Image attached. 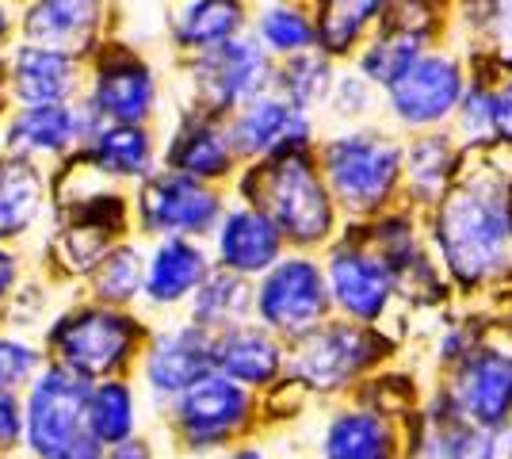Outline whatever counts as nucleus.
<instances>
[{
	"instance_id": "1",
	"label": "nucleus",
	"mask_w": 512,
	"mask_h": 459,
	"mask_svg": "<svg viewBox=\"0 0 512 459\" xmlns=\"http://www.w3.org/2000/svg\"><path fill=\"white\" fill-rule=\"evenodd\" d=\"M440 245L467 284L490 280L512 261V199L490 176L463 180L440 211Z\"/></svg>"
},
{
	"instance_id": "2",
	"label": "nucleus",
	"mask_w": 512,
	"mask_h": 459,
	"mask_svg": "<svg viewBox=\"0 0 512 459\" xmlns=\"http://www.w3.org/2000/svg\"><path fill=\"white\" fill-rule=\"evenodd\" d=\"M249 184H256L264 215L276 222L287 238L310 245L329 234L333 207H329L318 169L310 165V157L302 150L276 153L268 165L256 169Z\"/></svg>"
},
{
	"instance_id": "3",
	"label": "nucleus",
	"mask_w": 512,
	"mask_h": 459,
	"mask_svg": "<svg viewBox=\"0 0 512 459\" xmlns=\"http://www.w3.org/2000/svg\"><path fill=\"white\" fill-rule=\"evenodd\" d=\"M402 173V153L383 134H344L325 146V176L344 207L375 211Z\"/></svg>"
},
{
	"instance_id": "4",
	"label": "nucleus",
	"mask_w": 512,
	"mask_h": 459,
	"mask_svg": "<svg viewBox=\"0 0 512 459\" xmlns=\"http://www.w3.org/2000/svg\"><path fill=\"white\" fill-rule=\"evenodd\" d=\"M85 375L73 368H50L39 375L27 398V444L39 459H58L65 448H73L85 437L88 414Z\"/></svg>"
},
{
	"instance_id": "5",
	"label": "nucleus",
	"mask_w": 512,
	"mask_h": 459,
	"mask_svg": "<svg viewBox=\"0 0 512 459\" xmlns=\"http://www.w3.org/2000/svg\"><path fill=\"white\" fill-rule=\"evenodd\" d=\"M138 341V326L115 310H81L69 314L62 326L50 333V345L58 349L65 368L81 375H107L127 364Z\"/></svg>"
},
{
	"instance_id": "6",
	"label": "nucleus",
	"mask_w": 512,
	"mask_h": 459,
	"mask_svg": "<svg viewBox=\"0 0 512 459\" xmlns=\"http://www.w3.org/2000/svg\"><path fill=\"white\" fill-rule=\"evenodd\" d=\"M463 66L451 54H421L390 85V108L406 127H436L463 104Z\"/></svg>"
},
{
	"instance_id": "7",
	"label": "nucleus",
	"mask_w": 512,
	"mask_h": 459,
	"mask_svg": "<svg viewBox=\"0 0 512 459\" xmlns=\"http://www.w3.org/2000/svg\"><path fill=\"white\" fill-rule=\"evenodd\" d=\"M260 318L272 329L283 333H306L318 326V318L329 306L325 295V276L318 264L310 261H283L268 272V280L260 284L256 295Z\"/></svg>"
},
{
	"instance_id": "8",
	"label": "nucleus",
	"mask_w": 512,
	"mask_h": 459,
	"mask_svg": "<svg viewBox=\"0 0 512 459\" xmlns=\"http://www.w3.org/2000/svg\"><path fill=\"white\" fill-rule=\"evenodd\" d=\"M375 356H379V341L371 333L356 326H329L302 341L291 372L299 375L302 383L329 391V387H341L344 379L360 375Z\"/></svg>"
},
{
	"instance_id": "9",
	"label": "nucleus",
	"mask_w": 512,
	"mask_h": 459,
	"mask_svg": "<svg viewBox=\"0 0 512 459\" xmlns=\"http://www.w3.org/2000/svg\"><path fill=\"white\" fill-rule=\"evenodd\" d=\"M249 414V394L230 375H203L195 387L180 394V429L195 448H211L218 440H226Z\"/></svg>"
},
{
	"instance_id": "10",
	"label": "nucleus",
	"mask_w": 512,
	"mask_h": 459,
	"mask_svg": "<svg viewBox=\"0 0 512 459\" xmlns=\"http://www.w3.org/2000/svg\"><path fill=\"white\" fill-rule=\"evenodd\" d=\"M455 402L470 425L493 429L512 414V356L497 349H474L455 375Z\"/></svg>"
},
{
	"instance_id": "11",
	"label": "nucleus",
	"mask_w": 512,
	"mask_h": 459,
	"mask_svg": "<svg viewBox=\"0 0 512 459\" xmlns=\"http://www.w3.org/2000/svg\"><path fill=\"white\" fill-rule=\"evenodd\" d=\"M218 219V199L195 176L153 180L142 196V222L157 234H199Z\"/></svg>"
},
{
	"instance_id": "12",
	"label": "nucleus",
	"mask_w": 512,
	"mask_h": 459,
	"mask_svg": "<svg viewBox=\"0 0 512 459\" xmlns=\"http://www.w3.org/2000/svg\"><path fill=\"white\" fill-rule=\"evenodd\" d=\"M268 81V58L253 43H230L211 46V54L199 62V88L214 108H230L256 96Z\"/></svg>"
},
{
	"instance_id": "13",
	"label": "nucleus",
	"mask_w": 512,
	"mask_h": 459,
	"mask_svg": "<svg viewBox=\"0 0 512 459\" xmlns=\"http://www.w3.org/2000/svg\"><path fill=\"white\" fill-rule=\"evenodd\" d=\"M390 280H394V268L386 261L367 257V253L341 249V253L329 261V287H333L337 303H341L352 318H360V322H375L386 310Z\"/></svg>"
},
{
	"instance_id": "14",
	"label": "nucleus",
	"mask_w": 512,
	"mask_h": 459,
	"mask_svg": "<svg viewBox=\"0 0 512 459\" xmlns=\"http://www.w3.org/2000/svg\"><path fill=\"white\" fill-rule=\"evenodd\" d=\"M214 368V341H207L203 326L199 329H176L169 337L157 341V349L146 360V375H150L157 394H184L195 387L203 375Z\"/></svg>"
},
{
	"instance_id": "15",
	"label": "nucleus",
	"mask_w": 512,
	"mask_h": 459,
	"mask_svg": "<svg viewBox=\"0 0 512 459\" xmlns=\"http://www.w3.org/2000/svg\"><path fill=\"white\" fill-rule=\"evenodd\" d=\"M306 115L291 100H253L234 123V146L241 153H291L306 146Z\"/></svg>"
},
{
	"instance_id": "16",
	"label": "nucleus",
	"mask_w": 512,
	"mask_h": 459,
	"mask_svg": "<svg viewBox=\"0 0 512 459\" xmlns=\"http://www.w3.org/2000/svg\"><path fill=\"white\" fill-rule=\"evenodd\" d=\"M218 257L230 272H264L279 257V226L264 211H234L222 222Z\"/></svg>"
},
{
	"instance_id": "17",
	"label": "nucleus",
	"mask_w": 512,
	"mask_h": 459,
	"mask_svg": "<svg viewBox=\"0 0 512 459\" xmlns=\"http://www.w3.org/2000/svg\"><path fill=\"white\" fill-rule=\"evenodd\" d=\"M100 20V0H39L27 16V35L46 50H81Z\"/></svg>"
},
{
	"instance_id": "18",
	"label": "nucleus",
	"mask_w": 512,
	"mask_h": 459,
	"mask_svg": "<svg viewBox=\"0 0 512 459\" xmlns=\"http://www.w3.org/2000/svg\"><path fill=\"white\" fill-rule=\"evenodd\" d=\"M153 104V77L150 69L134 58H111L100 66L96 77V108L111 115L115 123L142 119Z\"/></svg>"
},
{
	"instance_id": "19",
	"label": "nucleus",
	"mask_w": 512,
	"mask_h": 459,
	"mask_svg": "<svg viewBox=\"0 0 512 459\" xmlns=\"http://www.w3.org/2000/svg\"><path fill=\"white\" fill-rule=\"evenodd\" d=\"M214 368L237 383H268L279 372V349L260 329H230L214 341Z\"/></svg>"
},
{
	"instance_id": "20",
	"label": "nucleus",
	"mask_w": 512,
	"mask_h": 459,
	"mask_svg": "<svg viewBox=\"0 0 512 459\" xmlns=\"http://www.w3.org/2000/svg\"><path fill=\"white\" fill-rule=\"evenodd\" d=\"M207 280V261L203 253L188 245V241H165L157 249V257L150 264V276H146V291H150L153 303H176L184 299L188 291H199Z\"/></svg>"
},
{
	"instance_id": "21",
	"label": "nucleus",
	"mask_w": 512,
	"mask_h": 459,
	"mask_svg": "<svg viewBox=\"0 0 512 459\" xmlns=\"http://www.w3.org/2000/svg\"><path fill=\"white\" fill-rule=\"evenodd\" d=\"M16 92L27 104H62L73 92V66L58 50L27 46L16 58Z\"/></svg>"
},
{
	"instance_id": "22",
	"label": "nucleus",
	"mask_w": 512,
	"mask_h": 459,
	"mask_svg": "<svg viewBox=\"0 0 512 459\" xmlns=\"http://www.w3.org/2000/svg\"><path fill=\"white\" fill-rule=\"evenodd\" d=\"M386 0H318V43L329 54H344L360 43V35L379 20Z\"/></svg>"
},
{
	"instance_id": "23",
	"label": "nucleus",
	"mask_w": 512,
	"mask_h": 459,
	"mask_svg": "<svg viewBox=\"0 0 512 459\" xmlns=\"http://www.w3.org/2000/svg\"><path fill=\"white\" fill-rule=\"evenodd\" d=\"M77 131H81V119L69 108H62V104H35L12 123L8 146L23 153L62 150L69 138H77Z\"/></svg>"
},
{
	"instance_id": "24",
	"label": "nucleus",
	"mask_w": 512,
	"mask_h": 459,
	"mask_svg": "<svg viewBox=\"0 0 512 459\" xmlns=\"http://www.w3.org/2000/svg\"><path fill=\"white\" fill-rule=\"evenodd\" d=\"M390 433L375 414H341L325 433V459H386Z\"/></svg>"
},
{
	"instance_id": "25",
	"label": "nucleus",
	"mask_w": 512,
	"mask_h": 459,
	"mask_svg": "<svg viewBox=\"0 0 512 459\" xmlns=\"http://www.w3.org/2000/svg\"><path fill=\"white\" fill-rule=\"evenodd\" d=\"M85 429L100 444H127L134 433V394L127 383H104L88 394Z\"/></svg>"
},
{
	"instance_id": "26",
	"label": "nucleus",
	"mask_w": 512,
	"mask_h": 459,
	"mask_svg": "<svg viewBox=\"0 0 512 459\" xmlns=\"http://www.w3.org/2000/svg\"><path fill=\"white\" fill-rule=\"evenodd\" d=\"M425 39L421 31H402V27H390L379 43L367 46V54H363V77L367 81H375V85H394L402 73H406L421 54H425Z\"/></svg>"
},
{
	"instance_id": "27",
	"label": "nucleus",
	"mask_w": 512,
	"mask_h": 459,
	"mask_svg": "<svg viewBox=\"0 0 512 459\" xmlns=\"http://www.w3.org/2000/svg\"><path fill=\"white\" fill-rule=\"evenodd\" d=\"M172 165L184 176H222L230 169V142L207 123H192L176 134Z\"/></svg>"
},
{
	"instance_id": "28",
	"label": "nucleus",
	"mask_w": 512,
	"mask_h": 459,
	"mask_svg": "<svg viewBox=\"0 0 512 459\" xmlns=\"http://www.w3.org/2000/svg\"><path fill=\"white\" fill-rule=\"evenodd\" d=\"M241 27V4L237 0H195L180 16V43L184 46H222L230 43Z\"/></svg>"
},
{
	"instance_id": "29",
	"label": "nucleus",
	"mask_w": 512,
	"mask_h": 459,
	"mask_svg": "<svg viewBox=\"0 0 512 459\" xmlns=\"http://www.w3.org/2000/svg\"><path fill=\"white\" fill-rule=\"evenodd\" d=\"M241 272H222V276H211L203 280L199 295H195V322L207 329V326H237L245 314H249V287L237 280Z\"/></svg>"
},
{
	"instance_id": "30",
	"label": "nucleus",
	"mask_w": 512,
	"mask_h": 459,
	"mask_svg": "<svg viewBox=\"0 0 512 459\" xmlns=\"http://www.w3.org/2000/svg\"><path fill=\"white\" fill-rule=\"evenodd\" d=\"M39 176L27 165H0V238L20 234L39 207Z\"/></svg>"
},
{
	"instance_id": "31",
	"label": "nucleus",
	"mask_w": 512,
	"mask_h": 459,
	"mask_svg": "<svg viewBox=\"0 0 512 459\" xmlns=\"http://www.w3.org/2000/svg\"><path fill=\"white\" fill-rule=\"evenodd\" d=\"M451 173H455V146H451L444 134H428V138H417L409 146V180H413V192L436 199L448 188Z\"/></svg>"
},
{
	"instance_id": "32",
	"label": "nucleus",
	"mask_w": 512,
	"mask_h": 459,
	"mask_svg": "<svg viewBox=\"0 0 512 459\" xmlns=\"http://www.w3.org/2000/svg\"><path fill=\"white\" fill-rule=\"evenodd\" d=\"M96 161L107 173H146L150 165V142L134 127H111L96 138Z\"/></svg>"
},
{
	"instance_id": "33",
	"label": "nucleus",
	"mask_w": 512,
	"mask_h": 459,
	"mask_svg": "<svg viewBox=\"0 0 512 459\" xmlns=\"http://www.w3.org/2000/svg\"><path fill=\"white\" fill-rule=\"evenodd\" d=\"M279 88H283V96H287L295 108H310L314 100H321V96L329 92V62L318 58V54H295V58L283 66Z\"/></svg>"
},
{
	"instance_id": "34",
	"label": "nucleus",
	"mask_w": 512,
	"mask_h": 459,
	"mask_svg": "<svg viewBox=\"0 0 512 459\" xmlns=\"http://www.w3.org/2000/svg\"><path fill=\"white\" fill-rule=\"evenodd\" d=\"M260 39L279 54H302L318 39V27L306 20L299 8H268L260 16Z\"/></svg>"
},
{
	"instance_id": "35",
	"label": "nucleus",
	"mask_w": 512,
	"mask_h": 459,
	"mask_svg": "<svg viewBox=\"0 0 512 459\" xmlns=\"http://www.w3.org/2000/svg\"><path fill=\"white\" fill-rule=\"evenodd\" d=\"M138 284H142V264H138V253L130 249H119L104 257V264L96 268V291L111 299V303H123V299H134L138 295Z\"/></svg>"
},
{
	"instance_id": "36",
	"label": "nucleus",
	"mask_w": 512,
	"mask_h": 459,
	"mask_svg": "<svg viewBox=\"0 0 512 459\" xmlns=\"http://www.w3.org/2000/svg\"><path fill=\"white\" fill-rule=\"evenodd\" d=\"M455 115H459V127L470 138H490V134H497V92L470 88V92H463V104Z\"/></svg>"
},
{
	"instance_id": "37",
	"label": "nucleus",
	"mask_w": 512,
	"mask_h": 459,
	"mask_svg": "<svg viewBox=\"0 0 512 459\" xmlns=\"http://www.w3.org/2000/svg\"><path fill=\"white\" fill-rule=\"evenodd\" d=\"M39 368V356L20 345V341H4L0 337V391H12L20 387L27 375Z\"/></svg>"
},
{
	"instance_id": "38",
	"label": "nucleus",
	"mask_w": 512,
	"mask_h": 459,
	"mask_svg": "<svg viewBox=\"0 0 512 459\" xmlns=\"http://www.w3.org/2000/svg\"><path fill=\"white\" fill-rule=\"evenodd\" d=\"M444 459H493V444L478 429H455L444 437Z\"/></svg>"
},
{
	"instance_id": "39",
	"label": "nucleus",
	"mask_w": 512,
	"mask_h": 459,
	"mask_svg": "<svg viewBox=\"0 0 512 459\" xmlns=\"http://www.w3.org/2000/svg\"><path fill=\"white\" fill-rule=\"evenodd\" d=\"M20 406L8 391H0V448H12L20 440Z\"/></svg>"
},
{
	"instance_id": "40",
	"label": "nucleus",
	"mask_w": 512,
	"mask_h": 459,
	"mask_svg": "<svg viewBox=\"0 0 512 459\" xmlns=\"http://www.w3.org/2000/svg\"><path fill=\"white\" fill-rule=\"evenodd\" d=\"M497 138L512 142V81H505L497 92Z\"/></svg>"
},
{
	"instance_id": "41",
	"label": "nucleus",
	"mask_w": 512,
	"mask_h": 459,
	"mask_svg": "<svg viewBox=\"0 0 512 459\" xmlns=\"http://www.w3.org/2000/svg\"><path fill=\"white\" fill-rule=\"evenodd\" d=\"M497 35H501V54L512 62V0H501L497 8Z\"/></svg>"
},
{
	"instance_id": "42",
	"label": "nucleus",
	"mask_w": 512,
	"mask_h": 459,
	"mask_svg": "<svg viewBox=\"0 0 512 459\" xmlns=\"http://www.w3.org/2000/svg\"><path fill=\"white\" fill-rule=\"evenodd\" d=\"M58 459H100V440H92L85 433V437L77 440L73 448H65V452Z\"/></svg>"
},
{
	"instance_id": "43",
	"label": "nucleus",
	"mask_w": 512,
	"mask_h": 459,
	"mask_svg": "<svg viewBox=\"0 0 512 459\" xmlns=\"http://www.w3.org/2000/svg\"><path fill=\"white\" fill-rule=\"evenodd\" d=\"M12 284H16V261L8 253H0V299L12 291Z\"/></svg>"
},
{
	"instance_id": "44",
	"label": "nucleus",
	"mask_w": 512,
	"mask_h": 459,
	"mask_svg": "<svg viewBox=\"0 0 512 459\" xmlns=\"http://www.w3.org/2000/svg\"><path fill=\"white\" fill-rule=\"evenodd\" d=\"M107 459H150V452H146V448H142V444H115V452H111V456Z\"/></svg>"
},
{
	"instance_id": "45",
	"label": "nucleus",
	"mask_w": 512,
	"mask_h": 459,
	"mask_svg": "<svg viewBox=\"0 0 512 459\" xmlns=\"http://www.w3.org/2000/svg\"><path fill=\"white\" fill-rule=\"evenodd\" d=\"M230 459H264L260 452H253V448H245V452H234Z\"/></svg>"
},
{
	"instance_id": "46",
	"label": "nucleus",
	"mask_w": 512,
	"mask_h": 459,
	"mask_svg": "<svg viewBox=\"0 0 512 459\" xmlns=\"http://www.w3.org/2000/svg\"><path fill=\"white\" fill-rule=\"evenodd\" d=\"M4 31H8V20H4V12H0V35H4Z\"/></svg>"
}]
</instances>
